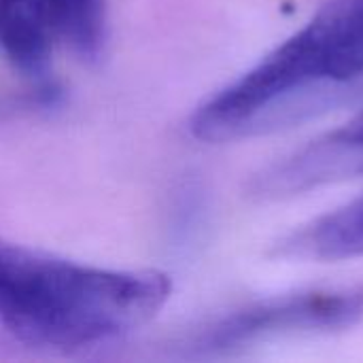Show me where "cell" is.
Returning a JSON list of instances; mask_svg holds the SVG:
<instances>
[{"label":"cell","mask_w":363,"mask_h":363,"mask_svg":"<svg viewBox=\"0 0 363 363\" xmlns=\"http://www.w3.org/2000/svg\"><path fill=\"white\" fill-rule=\"evenodd\" d=\"M170 294L162 270L77 264L0 236V325L30 347L81 351L123 338Z\"/></svg>","instance_id":"cell-2"},{"label":"cell","mask_w":363,"mask_h":363,"mask_svg":"<svg viewBox=\"0 0 363 363\" xmlns=\"http://www.w3.org/2000/svg\"><path fill=\"white\" fill-rule=\"evenodd\" d=\"M363 177V108L347 123L313 138L253 177L257 200H287L325 185Z\"/></svg>","instance_id":"cell-4"},{"label":"cell","mask_w":363,"mask_h":363,"mask_svg":"<svg viewBox=\"0 0 363 363\" xmlns=\"http://www.w3.org/2000/svg\"><path fill=\"white\" fill-rule=\"evenodd\" d=\"M363 96V0H328L189 119L202 143L272 134Z\"/></svg>","instance_id":"cell-1"},{"label":"cell","mask_w":363,"mask_h":363,"mask_svg":"<svg viewBox=\"0 0 363 363\" xmlns=\"http://www.w3.org/2000/svg\"><path fill=\"white\" fill-rule=\"evenodd\" d=\"M362 321L363 285L317 287L245 304L202 328L189 349L200 355L234 353L283 336L345 332Z\"/></svg>","instance_id":"cell-3"},{"label":"cell","mask_w":363,"mask_h":363,"mask_svg":"<svg viewBox=\"0 0 363 363\" xmlns=\"http://www.w3.org/2000/svg\"><path fill=\"white\" fill-rule=\"evenodd\" d=\"M57 23L51 0H0V47L26 77H45Z\"/></svg>","instance_id":"cell-6"},{"label":"cell","mask_w":363,"mask_h":363,"mask_svg":"<svg viewBox=\"0 0 363 363\" xmlns=\"http://www.w3.org/2000/svg\"><path fill=\"white\" fill-rule=\"evenodd\" d=\"M57 34L83 60H96L106 38L104 0H51Z\"/></svg>","instance_id":"cell-7"},{"label":"cell","mask_w":363,"mask_h":363,"mask_svg":"<svg viewBox=\"0 0 363 363\" xmlns=\"http://www.w3.org/2000/svg\"><path fill=\"white\" fill-rule=\"evenodd\" d=\"M272 255L298 262H340L363 257V196L283 236Z\"/></svg>","instance_id":"cell-5"}]
</instances>
